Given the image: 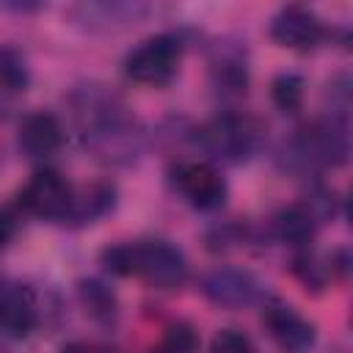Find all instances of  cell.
Returning <instances> with one entry per match:
<instances>
[{
    "label": "cell",
    "instance_id": "obj_1",
    "mask_svg": "<svg viewBox=\"0 0 353 353\" xmlns=\"http://www.w3.org/2000/svg\"><path fill=\"white\" fill-rule=\"evenodd\" d=\"M105 262L113 273L121 276H141L149 284L160 287V290H171L179 287L185 281V259L182 254L160 240H149V243H127V245H116L105 251Z\"/></svg>",
    "mask_w": 353,
    "mask_h": 353
},
{
    "label": "cell",
    "instance_id": "obj_2",
    "mask_svg": "<svg viewBox=\"0 0 353 353\" xmlns=\"http://www.w3.org/2000/svg\"><path fill=\"white\" fill-rule=\"evenodd\" d=\"M179 55H182L179 39H174V36H154V39H146L143 44H138L127 55L124 69H127V74L135 83L163 85V83H168L174 77Z\"/></svg>",
    "mask_w": 353,
    "mask_h": 353
},
{
    "label": "cell",
    "instance_id": "obj_3",
    "mask_svg": "<svg viewBox=\"0 0 353 353\" xmlns=\"http://www.w3.org/2000/svg\"><path fill=\"white\" fill-rule=\"evenodd\" d=\"M19 201L28 212L39 215V218H63L72 210V185L52 168L36 171L28 185L19 193Z\"/></svg>",
    "mask_w": 353,
    "mask_h": 353
},
{
    "label": "cell",
    "instance_id": "obj_4",
    "mask_svg": "<svg viewBox=\"0 0 353 353\" xmlns=\"http://www.w3.org/2000/svg\"><path fill=\"white\" fill-rule=\"evenodd\" d=\"M174 185L199 210H215L223 204V196H226V185L221 174L212 165L196 163V160L179 163L174 168Z\"/></svg>",
    "mask_w": 353,
    "mask_h": 353
},
{
    "label": "cell",
    "instance_id": "obj_5",
    "mask_svg": "<svg viewBox=\"0 0 353 353\" xmlns=\"http://www.w3.org/2000/svg\"><path fill=\"white\" fill-rule=\"evenodd\" d=\"M262 323L273 342L284 353H306L314 345V328L309 320H303L290 303L270 301L262 312Z\"/></svg>",
    "mask_w": 353,
    "mask_h": 353
},
{
    "label": "cell",
    "instance_id": "obj_6",
    "mask_svg": "<svg viewBox=\"0 0 353 353\" xmlns=\"http://www.w3.org/2000/svg\"><path fill=\"white\" fill-rule=\"evenodd\" d=\"M270 36L281 44V47H290V50H309L320 41L323 36V25L320 19L301 8V6H287L281 8L273 22H270Z\"/></svg>",
    "mask_w": 353,
    "mask_h": 353
},
{
    "label": "cell",
    "instance_id": "obj_7",
    "mask_svg": "<svg viewBox=\"0 0 353 353\" xmlns=\"http://www.w3.org/2000/svg\"><path fill=\"white\" fill-rule=\"evenodd\" d=\"M39 309L33 292L19 281L0 284V328L11 336H28L36 328Z\"/></svg>",
    "mask_w": 353,
    "mask_h": 353
},
{
    "label": "cell",
    "instance_id": "obj_8",
    "mask_svg": "<svg viewBox=\"0 0 353 353\" xmlns=\"http://www.w3.org/2000/svg\"><path fill=\"white\" fill-rule=\"evenodd\" d=\"M17 141H19V149L28 157H50V154H55L61 149L63 130H61L55 116H50V113H30V116L22 119Z\"/></svg>",
    "mask_w": 353,
    "mask_h": 353
},
{
    "label": "cell",
    "instance_id": "obj_9",
    "mask_svg": "<svg viewBox=\"0 0 353 353\" xmlns=\"http://www.w3.org/2000/svg\"><path fill=\"white\" fill-rule=\"evenodd\" d=\"M207 292L218 303H243L251 298L254 287L248 284V276L240 273H215L207 279Z\"/></svg>",
    "mask_w": 353,
    "mask_h": 353
},
{
    "label": "cell",
    "instance_id": "obj_10",
    "mask_svg": "<svg viewBox=\"0 0 353 353\" xmlns=\"http://www.w3.org/2000/svg\"><path fill=\"white\" fill-rule=\"evenodd\" d=\"M196 350H199V336L188 323L168 325L160 342L152 347V353H196Z\"/></svg>",
    "mask_w": 353,
    "mask_h": 353
},
{
    "label": "cell",
    "instance_id": "obj_11",
    "mask_svg": "<svg viewBox=\"0 0 353 353\" xmlns=\"http://www.w3.org/2000/svg\"><path fill=\"white\" fill-rule=\"evenodd\" d=\"M212 135V149L215 152H223L226 157H240V152H245V127L234 124V121H218L215 130L210 132Z\"/></svg>",
    "mask_w": 353,
    "mask_h": 353
},
{
    "label": "cell",
    "instance_id": "obj_12",
    "mask_svg": "<svg viewBox=\"0 0 353 353\" xmlns=\"http://www.w3.org/2000/svg\"><path fill=\"white\" fill-rule=\"evenodd\" d=\"M279 234L290 243H306L312 237V215L303 207H290L279 215Z\"/></svg>",
    "mask_w": 353,
    "mask_h": 353
},
{
    "label": "cell",
    "instance_id": "obj_13",
    "mask_svg": "<svg viewBox=\"0 0 353 353\" xmlns=\"http://www.w3.org/2000/svg\"><path fill=\"white\" fill-rule=\"evenodd\" d=\"M273 99L281 110H295L303 99V83L295 74H281L273 80Z\"/></svg>",
    "mask_w": 353,
    "mask_h": 353
},
{
    "label": "cell",
    "instance_id": "obj_14",
    "mask_svg": "<svg viewBox=\"0 0 353 353\" xmlns=\"http://www.w3.org/2000/svg\"><path fill=\"white\" fill-rule=\"evenodd\" d=\"M210 353H256V347L245 334L234 328H221L210 342Z\"/></svg>",
    "mask_w": 353,
    "mask_h": 353
},
{
    "label": "cell",
    "instance_id": "obj_15",
    "mask_svg": "<svg viewBox=\"0 0 353 353\" xmlns=\"http://www.w3.org/2000/svg\"><path fill=\"white\" fill-rule=\"evenodd\" d=\"M14 232H17V223H14V218H11L6 210H0V248H3L6 243H11Z\"/></svg>",
    "mask_w": 353,
    "mask_h": 353
},
{
    "label": "cell",
    "instance_id": "obj_16",
    "mask_svg": "<svg viewBox=\"0 0 353 353\" xmlns=\"http://www.w3.org/2000/svg\"><path fill=\"white\" fill-rule=\"evenodd\" d=\"M61 353H110L99 345H88V342H74V345H66Z\"/></svg>",
    "mask_w": 353,
    "mask_h": 353
}]
</instances>
